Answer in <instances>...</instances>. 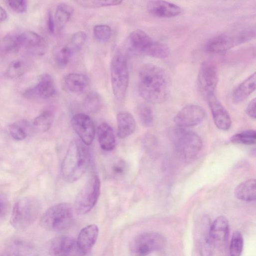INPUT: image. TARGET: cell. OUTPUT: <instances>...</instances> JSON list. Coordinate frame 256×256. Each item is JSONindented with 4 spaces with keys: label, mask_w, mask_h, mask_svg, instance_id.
Wrapping results in <instances>:
<instances>
[{
    "label": "cell",
    "mask_w": 256,
    "mask_h": 256,
    "mask_svg": "<svg viewBox=\"0 0 256 256\" xmlns=\"http://www.w3.org/2000/svg\"><path fill=\"white\" fill-rule=\"evenodd\" d=\"M138 80V93L146 102L160 104L168 98L170 79L161 68L152 64L143 65L139 70Z\"/></svg>",
    "instance_id": "obj_1"
},
{
    "label": "cell",
    "mask_w": 256,
    "mask_h": 256,
    "mask_svg": "<svg viewBox=\"0 0 256 256\" xmlns=\"http://www.w3.org/2000/svg\"><path fill=\"white\" fill-rule=\"evenodd\" d=\"M90 162V152L86 145L79 139L72 140L62 164L64 180L70 183L78 180L86 171Z\"/></svg>",
    "instance_id": "obj_2"
},
{
    "label": "cell",
    "mask_w": 256,
    "mask_h": 256,
    "mask_svg": "<svg viewBox=\"0 0 256 256\" xmlns=\"http://www.w3.org/2000/svg\"><path fill=\"white\" fill-rule=\"evenodd\" d=\"M255 36L256 28L252 26L232 28L210 38L206 43V50L209 53H223L251 40Z\"/></svg>",
    "instance_id": "obj_3"
},
{
    "label": "cell",
    "mask_w": 256,
    "mask_h": 256,
    "mask_svg": "<svg viewBox=\"0 0 256 256\" xmlns=\"http://www.w3.org/2000/svg\"><path fill=\"white\" fill-rule=\"evenodd\" d=\"M174 150L180 159L190 161L199 154L202 147L200 137L196 132L178 127L170 132Z\"/></svg>",
    "instance_id": "obj_4"
},
{
    "label": "cell",
    "mask_w": 256,
    "mask_h": 256,
    "mask_svg": "<svg viewBox=\"0 0 256 256\" xmlns=\"http://www.w3.org/2000/svg\"><path fill=\"white\" fill-rule=\"evenodd\" d=\"M127 42L130 50L136 54L164 59L170 54V48L166 44L154 40L146 32L140 30L132 32Z\"/></svg>",
    "instance_id": "obj_5"
},
{
    "label": "cell",
    "mask_w": 256,
    "mask_h": 256,
    "mask_svg": "<svg viewBox=\"0 0 256 256\" xmlns=\"http://www.w3.org/2000/svg\"><path fill=\"white\" fill-rule=\"evenodd\" d=\"M40 210L38 201L32 196L18 200L14 204L10 218V224L15 229L24 230L37 218Z\"/></svg>",
    "instance_id": "obj_6"
},
{
    "label": "cell",
    "mask_w": 256,
    "mask_h": 256,
    "mask_svg": "<svg viewBox=\"0 0 256 256\" xmlns=\"http://www.w3.org/2000/svg\"><path fill=\"white\" fill-rule=\"evenodd\" d=\"M110 78L113 94L121 102L126 96L130 76L126 58L120 50L114 54L111 60Z\"/></svg>",
    "instance_id": "obj_7"
},
{
    "label": "cell",
    "mask_w": 256,
    "mask_h": 256,
    "mask_svg": "<svg viewBox=\"0 0 256 256\" xmlns=\"http://www.w3.org/2000/svg\"><path fill=\"white\" fill-rule=\"evenodd\" d=\"M74 221L72 206L61 202L49 208L42 215L40 223L45 229L53 232H62L69 228Z\"/></svg>",
    "instance_id": "obj_8"
},
{
    "label": "cell",
    "mask_w": 256,
    "mask_h": 256,
    "mask_svg": "<svg viewBox=\"0 0 256 256\" xmlns=\"http://www.w3.org/2000/svg\"><path fill=\"white\" fill-rule=\"evenodd\" d=\"M100 191V181L99 177L92 176L78 194L74 204L76 212L84 214L92 210L96 204Z\"/></svg>",
    "instance_id": "obj_9"
},
{
    "label": "cell",
    "mask_w": 256,
    "mask_h": 256,
    "mask_svg": "<svg viewBox=\"0 0 256 256\" xmlns=\"http://www.w3.org/2000/svg\"><path fill=\"white\" fill-rule=\"evenodd\" d=\"M166 240L160 234L146 232L136 236L132 242L130 248L134 256H147L162 249Z\"/></svg>",
    "instance_id": "obj_10"
},
{
    "label": "cell",
    "mask_w": 256,
    "mask_h": 256,
    "mask_svg": "<svg viewBox=\"0 0 256 256\" xmlns=\"http://www.w3.org/2000/svg\"><path fill=\"white\" fill-rule=\"evenodd\" d=\"M218 71L216 64L210 60H206L200 65L198 82L201 92L208 97L214 94L218 82Z\"/></svg>",
    "instance_id": "obj_11"
},
{
    "label": "cell",
    "mask_w": 256,
    "mask_h": 256,
    "mask_svg": "<svg viewBox=\"0 0 256 256\" xmlns=\"http://www.w3.org/2000/svg\"><path fill=\"white\" fill-rule=\"evenodd\" d=\"M51 256H84L79 248L76 239L70 236H60L54 238L49 247Z\"/></svg>",
    "instance_id": "obj_12"
},
{
    "label": "cell",
    "mask_w": 256,
    "mask_h": 256,
    "mask_svg": "<svg viewBox=\"0 0 256 256\" xmlns=\"http://www.w3.org/2000/svg\"><path fill=\"white\" fill-rule=\"evenodd\" d=\"M205 117L206 112L202 106L189 104L178 112L174 118V122L178 127H191L200 124Z\"/></svg>",
    "instance_id": "obj_13"
},
{
    "label": "cell",
    "mask_w": 256,
    "mask_h": 256,
    "mask_svg": "<svg viewBox=\"0 0 256 256\" xmlns=\"http://www.w3.org/2000/svg\"><path fill=\"white\" fill-rule=\"evenodd\" d=\"M71 124L80 140L86 146L90 145L95 134L94 125L92 118L85 114L78 113L72 116Z\"/></svg>",
    "instance_id": "obj_14"
},
{
    "label": "cell",
    "mask_w": 256,
    "mask_h": 256,
    "mask_svg": "<svg viewBox=\"0 0 256 256\" xmlns=\"http://www.w3.org/2000/svg\"><path fill=\"white\" fill-rule=\"evenodd\" d=\"M211 221L208 216H204L198 228L197 246L200 256H212L214 248L210 234Z\"/></svg>",
    "instance_id": "obj_15"
},
{
    "label": "cell",
    "mask_w": 256,
    "mask_h": 256,
    "mask_svg": "<svg viewBox=\"0 0 256 256\" xmlns=\"http://www.w3.org/2000/svg\"><path fill=\"white\" fill-rule=\"evenodd\" d=\"M56 93V88L52 77L48 74L41 76L38 82L34 86L26 90L23 96L28 99L40 98H50Z\"/></svg>",
    "instance_id": "obj_16"
},
{
    "label": "cell",
    "mask_w": 256,
    "mask_h": 256,
    "mask_svg": "<svg viewBox=\"0 0 256 256\" xmlns=\"http://www.w3.org/2000/svg\"><path fill=\"white\" fill-rule=\"evenodd\" d=\"M214 123L220 130H228L232 124L230 116L214 94L206 97Z\"/></svg>",
    "instance_id": "obj_17"
},
{
    "label": "cell",
    "mask_w": 256,
    "mask_h": 256,
    "mask_svg": "<svg viewBox=\"0 0 256 256\" xmlns=\"http://www.w3.org/2000/svg\"><path fill=\"white\" fill-rule=\"evenodd\" d=\"M146 9L152 16L159 18H171L182 12V8L178 6L164 0L148 1Z\"/></svg>",
    "instance_id": "obj_18"
},
{
    "label": "cell",
    "mask_w": 256,
    "mask_h": 256,
    "mask_svg": "<svg viewBox=\"0 0 256 256\" xmlns=\"http://www.w3.org/2000/svg\"><path fill=\"white\" fill-rule=\"evenodd\" d=\"M20 46L37 55H43L47 50L48 46L45 40L32 31L24 32L18 35Z\"/></svg>",
    "instance_id": "obj_19"
},
{
    "label": "cell",
    "mask_w": 256,
    "mask_h": 256,
    "mask_svg": "<svg viewBox=\"0 0 256 256\" xmlns=\"http://www.w3.org/2000/svg\"><path fill=\"white\" fill-rule=\"evenodd\" d=\"M229 230L228 222L224 216L218 217L211 223L210 234L214 246L222 248L226 245Z\"/></svg>",
    "instance_id": "obj_20"
},
{
    "label": "cell",
    "mask_w": 256,
    "mask_h": 256,
    "mask_svg": "<svg viewBox=\"0 0 256 256\" xmlns=\"http://www.w3.org/2000/svg\"><path fill=\"white\" fill-rule=\"evenodd\" d=\"M98 235V228L96 224L88 225L80 232L76 239L80 248L86 254L95 244Z\"/></svg>",
    "instance_id": "obj_21"
},
{
    "label": "cell",
    "mask_w": 256,
    "mask_h": 256,
    "mask_svg": "<svg viewBox=\"0 0 256 256\" xmlns=\"http://www.w3.org/2000/svg\"><path fill=\"white\" fill-rule=\"evenodd\" d=\"M256 89V73L254 72L240 84L232 94L235 103L242 102L246 100Z\"/></svg>",
    "instance_id": "obj_22"
},
{
    "label": "cell",
    "mask_w": 256,
    "mask_h": 256,
    "mask_svg": "<svg viewBox=\"0 0 256 256\" xmlns=\"http://www.w3.org/2000/svg\"><path fill=\"white\" fill-rule=\"evenodd\" d=\"M117 135L124 138L131 135L136 127V121L133 116L128 112H122L116 115Z\"/></svg>",
    "instance_id": "obj_23"
},
{
    "label": "cell",
    "mask_w": 256,
    "mask_h": 256,
    "mask_svg": "<svg viewBox=\"0 0 256 256\" xmlns=\"http://www.w3.org/2000/svg\"><path fill=\"white\" fill-rule=\"evenodd\" d=\"M98 137L102 149L106 151L112 150L116 146V138L112 127L106 122L100 124Z\"/></svg>",
    "instance_id": "obj_24"
},
{
    "label": "cell",
    "mask_w": 256,
    "mask_h": 256,
    "mask_svg": "<svg viewBox=\"0 0 256 256\" xmlns=\"http://www.w3.org/2000/svg\"><path fill=\"white\" fill-rule=\"evenodd\" d=\"M234 194L236 198L242 201H254L256 198V180L249 179L240 184L234 189Z\"/></svg>",
    "instance_id": "obj_25"
},
{
    "label": "cell",
    "mask_w": 256,
    "mask_h": 256,
    "mask_svg": "<svg viewBox=\"0 0 256 256\" xmlns=\"http://www.w3.org/2000/svg\"><path fill=\"white\" fill-rule=\"evenodd\" d=\"M89 79L84 74L70 73L64 79V84L67 89L74 93L83 92L88 84Z\"/></svg>",
    "instance_id": "obj_26"
},
{
    "label": "cell",
    "mask_w": 256,
    "mask_h": 256,
    "mask_svg": "<svg viewBox=\"0 0 256 256\" xmlns=\"http://www.w3.org/2000/svg\"><path fill=\"white\" fill-rule=\"evenodd\" d=\"M8 132L14 139L22 140L26 138L33 130L31 122L22 119L10 124L8 126Z\"/></svg>",
    "instance_id": "obj_27"
},
{
    "label": "cell",
    "mask_w": 256,
    "mask_h": 256,
    "mask_svg": "<svg viewBox=\"0 0 256 256\" xmlns=\"http://www.w3.org/2000/svg\"><path fill=\"white\" fill-rule=\"evenodd\" d=\"M14 256H38V252L35 245L30 241L22 239L14 240L11 245Z\"/></svg>",
    "instance_id": "obj_28"
},
{
    "label": "cell",
    "mask_w": 256,
    "mask_h": 256,
    "mask_svg": "<svg viewBox=\"0 0 256 256\" xmlns=\"http://www.w3.org/2000/svg\"><path fill=\"white\" fill-rule=\"evenodd\" d=\"M73 12L72 7L66 3H61L57 6L54 20L58 30H61L65 27Z\"/></svg>",
    "instance_id": "obj_29"
},
{
    "label": "cell",
    "mask_w": 256,
    "mask_h": 256,
    "mask_svg": "<svg viewBox=\"0 0 256 256\" xmlns=\"http://www.w3.org/2000/svg\"><path fill=\"white\" fill-rule=\"evenodd\" d=\"M54 119L53 114L50 111H44L35 118L31 122L34 132H44L51 127Z\"/></svg>",
    "instance_id": "obj_30"
},
{
    "label": "cell",
    "mask_w": 256,
    "mask_h": 256,
    "mask_svg": "<svg viewBox=\"0 0 256 256\" xmlns=\"http://www.w3.org/2000/svg\"><path fill=\"white\" fill-rule=\"evenodd\" d=\"M102 100L100 95L96 92H90L83 102L84 110L89 113L98 112L102 106Z\"/></svg>",
    "instance_id": "obj_31"
},
{
    "label": "cell",
    "mask_w": 256,
    "mask_h": 256,
    "mask_svg": "<svg viewBox=\"0 0 256 256\" xmlns=\"http://www.w3.org/2000/svg\"><path fill=\"white\" fill-rule=\"evenodd\" d=\"M232 142L244 145L255 144L256 132L254 130H246L233 135L230 139Z\"/></svg>",
    "instance_id": "obj_32"
},
{
    "label": "cell",
    "mask_w": 256,
    "mask_h": 256,
    "mask_svg": "<svg viewBox=\"0 0 256 256\" xmlns=\"http://www.w3.org/2000/svg\"><path fill=\"white\" fill-rule=\"evenodd\" d=\"M137 114L142 125L149 128L152 126L154 116L152 108L144 104H142L137 108Z\"/></svg>",
    "instance_id": "obj_33"
},
{
    "label": "cell",
    "mask_w": 256,
    "mask_h": 256,
    "mask_svg": "<svg viewBox=\"0 0 256 256\" xmlns=\"http://www.w3.org/2000/svg\"><path fill=\"white\" fill-rule=\"evenodd\" d=\"M0 47L2 50L6 53L17 52L20 47L18 35L9 34L5 36L0 42Z\"/></svg>",
    "instance_id": "obj_34"
},
{
    "label": "cell",
    "mask_w": 256,
    "mask_h": 256,
    "mask_svg": "<svg viewBox=\"0 0 256 256\" xmlns=\"http://www.w3.org/2000/svg\"><path fill=\"white\" fill-rule=\"evenodd\" d=\"M74 51L70 44L64 45L58 48L55 54V60L61 66H66L70 62Z\"/></svg>",
    "instance_id": "obj_35"
},
{
    "label": "cell",
    "mask_w": 256,
    "mask_h": 256,
    "mask_svg": "<svg viewBox=\"0 0 256 256\" xmlns=\"http://www.w3.org/2000/svg\"><path fill=\"white\" fill-rule=\"evenodd\" d=\"M244 239L240 232L233 233L231 239L230 252V256H240L243 250Z\"/></svg>",
    "instance_id": "obj_36"
},
{
    "label": "cell",
    "mask_w": 256,
    "mask_h": 256,
    "mask_svg": "<svg viewBox=\"0 0 256 256\" xmlns=\"http://www.w3.org/2000/svg\"><path fill=\"white\" fill-rule=\"evenodd\" d=\"M76 2L82 7L86 8H97L105 6H114L120 4L122 0H76Z\"/></svg>",
    "instance_id": "obj_37"
},
{
    "label": "cell",
    "mask_w": 256,
    "mask_h": 256,
    "mask_svg": "<svg viewBox=\"0 0 256 256\" xmlns=\"http://www.w3.org/2000/svg\"><path fill=\"white\" fill-rule=\"evenodd\" d=\"M94 34L96 38L101 42H108L112 35L110 28L106 24H98L94 27Z\"/></svg>",
    "instance_id": "obj_38"
},
{
    "label": "cell",
    "mask_w": 256,
    "mask_h": 256,
    "mask_svg": "<svg viewBox=\"0 0 256 256\" xmlns=\"http://www.w3.org/2000/svg\"><path fill=\"white\" fill-rule=\"evenodd\" d=\"M24 72V64L20 60H14L8 65L6 74L12 78L21 76Z\"/></svg>",
    "instance_id": "obj_39"
},
{
    "label": "cell",
    "mask_w": 256,
    "mask_h": 256,
    "mask_svg": "<svg viewBox=\"0 0 256 256\" xmlns=\"http://www.w3.org/2000/svg\"><path fill=\"white\" fill-rule=\"evenodd\" d=\"M86 40V34L83 31H78L72 36L70 46L74 52L79 50L84 44Z\"/></svg>",
    "instance_id": "obj_40"
},
{
    "label": "cell",
    "mask_w": 256,
    "mask_h": 256,
    "mask_svg": "<svg viewBox=\"0 0 256 256\" xmlns=\"http://www.w3.org/2000/svg\"><path fill=\"white\" fill-rule=\"evenodd\" d=\"M8 6L18 13L24 12L27 9V1L25 0H8L6 2Z\"/></svg>",
    "instance_id": "obj_41"
},
{
    "label": "cell",
    "mask_w": 256,
    "mask_h": 256,
    "mask_svg": "<svg viewBox=\"0 0 256 256\" xmlns=\"http://www.w3.org/2000/svg\"><path fill=\"white\" fill-rule=\"evenodd\" d=\"M246 112L251 118H256V98H254L248 104Z\"/></svg>",
    "instance_id": "obj_42"
},
{
    "label": "cell",
    "mask_w": 256,
    "mask_h": 256,
    "mask_svg": "<svg viewBox=\"0 0 256 256\" xmlns=\"http://www.w3.org/2000/svg\"><path fill=\"white\" fill-rule=\"evenodd\" d=\"M47 27L48 32L50 34H53L54 32L56 25L54 22V18L50 12L48 14Z\"/></svg>",
    "instance_id": "obj_43"
},
{
    "label": "cell",
    "mask_w": 256,
    "mask_h": 256,
    "mask_svg": "<svg viewBox=\"0 0 256 256\" xmlns=\"http://www.w3.org/2000/svg\"><path fill=\"white\" fill-rule=\"evenodd\" d=\"M125 170V164L122 162L116 164L112 167L114 172L116 174H122Z\"/></svg>",
    "instance_id": "obj_44"
},
{
    "label": "cell",
    "mask_w": 256,
    "mask_h": 256,
    "mask_svg": "<svg viewBox=\"0 0 256 256\" xmlns=\"http://www.w3.org/2000/svg\"><path fill=\"white\" fill-rule=\"evenodd\" d=\"M7 18L6 11L0 6V23L4 22Z\"/></svg>",
    "instance_id": "obj_45"
},
{
    "label": "cell",
    "mask_w": 256,
    "mask_h": 256,
    "mask_svg": "<svg viewBox=\"0 0 256 256\" xmlns=\"http://www.w3.org/2000/svg\"><path fill=\"white\" fill-rule=\"evenodd\" d=\"M4 256V255H2V256Z\"/></svg>",
    "instance_id": "obj_46"
},
{
    "label": "cell",
    "mask_w": 256,
    "mask_h": 256,
    "mask_svg": "<svg viewBox=\"0 0 256 256\" xmlns=\"http://www.w3.org/2000/svg\"></svg>",
    "instance_id": "obj_47"
}]
</instances>
